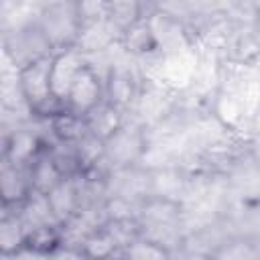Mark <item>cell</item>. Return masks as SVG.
Returning a JSON list of instances; mask_svg holds the SVG:
<instances>
[{"mask_svg":"<svg viewBox=\"0 0 260 260\" xmlns=\"http://www.w3.org/2000/svg\"><path fill=\"white\" fill-rule=\"evenodd\" d=\"M22 87H24V93L28 95V100H32L35 104H43L49 95H53V91H51V63L32 61L22 73Z\"/></svg>","mask_w":260,"mask_h":260,"instance_id":"cell-1","label":"cell"}]
</instances>
